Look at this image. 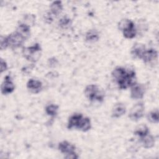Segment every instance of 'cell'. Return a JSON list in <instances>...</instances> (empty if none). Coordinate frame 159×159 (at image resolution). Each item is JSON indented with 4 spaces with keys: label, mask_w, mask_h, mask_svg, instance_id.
<instances>
[{
    "label": "cell",
    "mask_w": 159,
    "mask_h": 159,
    "mask_svg": "<svg viewBox=\"0 0 159 159\" xmlns=\"http://www.w3.org/2000/svg\"><path fill=\"white\" fill-rule=\"evenodd\" d=\"M130 98L133 99H142L145 93V87L143 84L136 83L130 87Z\"/></svg>",
    "instance_id": "8992f818"
},
{
    "label": "cell",
    "mask_w": 159,
    "mask_h": 159,
    "mask_svg": "<svg viewBox=\"0 0 159 159\" xmlns=\"http://www.w3.org/2000/svg\"><path fill=\"white\" fill-rule=\"evenodd\" d=\"M127 70L122 66H117L112 71V77L114 80L115 82L119 81L126 73Z\"/></svg>",
    "instance_id": "e0dca14e"
},
{
    "label": "cell",
    "mask_w": 159,
    "mask_h": 159,
    "mask_svg": "<svg viewBox=\"0 0 159 159\" xmlns=\"http://www.w3.org/2000/svg\"><path fill=\"white\" fill-rule=\"evenodd\" d=\"M126 108L124 104L118 102L114 104L112 109V117L114 118H119L125 114Z\"/></svg>",
    "instance_id": "5bb4252c"
},
{
    "label": "cell",
    "mask_w": 159,
    "mask_h": 159,
    "mask_svg": "<svg viewBox=\"0 0 159 159\" xmlns=\"http://www.w3.org/2000/svg\"><path fill=\"white\" fill-rule=\"evenodd\" d=\"M0 66H1V73H2V72L5 71L6 70H7V65L6 63V62L3 60V59H1V62H0Z\"/></svg>",
    "instance_id": "f546056e"
},
{
    "label": "cell",
    "mask_w": 159,
    "mask_h": 159,
    "mask_svg": "<svg viewBox=\"0 0 159 159\" xmlns=\"http://www.w3.org/2000/svg\"><path fill=\"white\" fill-rule=\"evenodd\" d=\"M145 112V105L142 102L136 103L130 109L129 117L132 121H138L143 117Z\"/></svg>",
    "instance_id": "277c9868"
},
{
    "label": "cell",
    "mask_w": 159,
    "mask_h": 159,
    "mask_svg": "<svg viewBox=\"0 0 159 159\" xmlns=\"http://www.w3.org/2000/svg\"><path fill=\"white\" fill-rule=\"evenodd\" d=\"M64 157L65 158H67V159H77V158H78L79 156L76 153V152H75L65 155V156Z\"/></svg>",
    "instance_id": "4dcf8cb0"
},
{
    "label": "cell",
    "mask_w": 159,
    "mask_h": 159,
    "mask_svg": "<svg viewBox=\"0 0 159 159\" xmlns=\"http://www.w3.org/2000/svg\"><path fill=\"white\" fill-rule=\"evenodd\" d=\"M99 39V33L96 29H90L85 34V40L88 42H96Z\"/></svg>",
    "instance_id": "ac0fdd59"
},
{
    "label": "cell",
    "mask_w": 159,
    "mask_h": 159,
    "mask_svg": "<svg viewBox=\"0 0 159 159\" xmlns=\"http://www.w3.org/2000/svg\"><path fill=\"white\" fill-rule=\"evenodd\" d=\"M72 25V20L70 18L64 16L58 21V26L62 29H69Z\"/></svg>",
    "instance_id": "603a6c76"
},
{
    "label": "cell",
    "mask_w": 159,
    "mask_h": 159,
    "mask_svg": "<svg viewBox=\"0 0 159 159\" xmlns=\"http://www.w3.org/2000/svg\"><path fill=\"white\" fill-rule=\"evenodd\" d=\"M20 22L25 24L30 27L31 25H33L35 22V16L34 14H26L24 15L22 20Z\"/></svg>",
    "instance_id": "7402d4cb"
},
{
    "label": "cell",
    "mask_w": 159,
    "mask_h": 159,
    "mask_svg": "<svg viewBox=\"0 0 159 159\" xmlns=\"http://www.w3.org/2000/svg\"><path fill=\"white\" fill-rule=\"evenodd\" d=\"M137 83L136 73L134 70H127L125 75L116 83L120 89H126Z\"/></svg>",
    "instance_id": "3957f363"
},
{
    "label": "cell",
    "mask_w": 159,
    "mask_h": 159,
    "mask_svg": "<svg viewBox=\"0 0 159 159\" xmlns=\"http://www.w3.org/2000/svg\"><path fill=\"white\" fill-rule=\"evenodd\" d=\"M54 17L55 16L50 12H48L44 15L45 21L48 24H51L53 20V17Z\"/></svg>",
    "instance_id": "83f0119b"
},
{
    "label": "cell",
    "mask_w": 159,
    "mask_h": 159,
    "mask_svg": "<svg viewBox=\"0 0 159 159\" xmlns=\"http://www.w3.org/2000/svg\"><path fill=\"white\" fill-rule=\"evenodd\" d=\"M134 134V135L139 137V138H141L150 134V130L145 124H142L136 127Z\"/></svg>",
    "instance_id": "d6986e66"
},
{
    "label": "cell",
    "mask_w": 159,
    "mask_h": 159,
    "mask_svg": "<svg viewBox=\"0 0 159 159\" xmlns=\"http://www.w3.org/2000/svg\"><path fill=\"white\" fill-rule=\"evenodd\" d=\"M7 39L9 47L12 49L21 47L25 41V40L16 31L7 36Z\"/></svg>",
    "instance_id": "5b68a950"
},
{
    "label": "cell",
    "mask_w": 159,
    "mask_h": 159,
    "mask_svg": "<svg viewBox=\"0 0 159 159\" xmlns=\"http://www.w3.org/2000/svg\"><path fill=\"white\" fill-rule=\"evenodd\" d=\"M16 32L19 34L26 40L30 35V27L20 22L16 30Z\"/></svg>",
    "instance_id": "9a60e30c"
},
{
    "label": "cell",
    "mask_w": 159,
    "mask_h": 159,
    "mask_svg": "<svg viewBox=\"0 0 159 159\" xmlns=\"http://www.w3.org/2000/svg\"><path fill=\"white\" fill-rule=\"evenodd\" d=\"M63 8L62 2L60 1H55L50 5V12L55 17L62 12Z\"/></svg>",
    "instance_id": "2e32d148"
},
{
    "label": "cell",
    "mask_w": 159,
    "mask_h": 159,
    "mask_svg": "<svg viewBox=\"0 0 159 159\" xmlns=\"http://www.w3.org/2000/svg\"><path fill=\"white\" fill-rule=\"evenodd\" d=\"M91 128V122L89 117H83L80 125L79 126L78 130H80L83 132H87L90 130Z\"/></svg>",
    "instance_id": "44dd1931"
},
{
    "label": "cell",
    "mask_w": 159,
    "mask_h": 159,
    "mask_svg": "<svg viewBox=\"0 0 159 159\" xmlns=\"http://www.w3.org/2000/svg\"><path fill=\"white\" fill-rule=\"evenodd\" d=\"M27 88L34 94L40 93L42 89V83L35 79H30L27 83Z\"/></svg>",
    "instance_id": "30bf717a"
},
{
    "label": "cell",
    "mask_w": 159,
    "mask_h": 159,
    "mask_svg": "<svg viewBox=\"0 0 159 159\" xmlns=\"http://www.w3.org/2000/svg\"><path fill=\"white\" fill-rule=\"evenodd\" d=\"M58 148L65 155L75 152L76 150V147L73 144L66 140L60 142L58 145Z\"/></svg>",
    "instance_id": "8fae6325"
},
{
    "label": "cell",
    "mask_w": 159,
    "mask_h": 159,
    "mask_svg": "<svg viewBox=\"0 0 159 159\" xmlns=\"http://www.w3.org/2000/svg\"><path fill=\"white\" fill-rule=\"evenodd\" d=\"M83 118V116L81 113H75L73 115H71L68 121L67 124V128L70 130L73 128L78 129L79 128V126L80 125V123Z\"/></svg>",
    "instance_id": "9c48e42d"
},
{
    "label": "cell",
    "mask_w": 159,
    "mask_h": 159,
    "mask_svg": "<svg viewBox=\"0 0 159 159\" xmlns=\"http://www.w3.org/2000/svg\"><path fill=\"white\" fill-rule=\"evenodd\" d=\"M1 93L4 95L12 93L15 89V86L9 76H6L1 86Z\"/></svg>",
    "instance_id": "ba28073f"
},
{
    "label": "cell",
    "mask_w": 159,
    "mask_h": 159,
    "mask_svg": "<svg viewBox=\"0 0 159 159\" xmlns=\"http://www.w3.org/2000/svg\"><path fill=\"white\" fill-rule=\"evenodd\" d=\"M45 112L48 116L55 117L58 114V106L56 104H49L45 107Z\"/></svg>",
    "instance_id": "d4e9b609"
},
{
    "label": "cell",
    "mask_w": 159,
    "mask_h": 159,
    "mask_svg": "<svg viewBox=\"0 0 159 159\" xmlns=\"http://www.w3.org/2000/svg\"><path fill=\"white\" fill-rule=\"evenodd\" d=\"M146 48L145 45L140 43H136L134 44L131 48L130 53L134 58L141 59L143 53L145 50Z\"/></svg>",
    "instance_id": "7c38bea8"
},
{
    "label": "cell",
    "mask_w": 159,
    "mask_h": 159,
    "mask_svg": "<svg viewBox=\"0 0 159 159\" xmlns=\"http://www.w3.org/2000/svg\"><path fill=\"white\" fill-rule=\"evenodd\" d=\"M135 25V24L132 20L128 19H123L119 22L118 29L120 31L123 32L124 30L128 29L130 27H132Z\"/></svg>",
    "instance_id": "ffe728a7"
},
{
    "label": "cell",
    "mask_w": 159,
    "mask_h": 159,
    "mask_svg": "<svg viewBox=\"0 0 159 159\" xmlns=\"http://www.w3.org/2000/svg\"><path fill=\"white\" fill-rule=\"evenodd\" d=\"M147 120L153 124H157L159 120V113L158 109H155L150 111L147 114Z\"/></svg>",
    "instance_id": "cb8c5ba5"
},
{
    "label": "cell",
    "mask_w": 159,
    "mask_h": 159,
    "mask_svg": "<svg viewBox=\"0 0 159 159\" xmlns=\"http://www.w3.org/2000/svg\"><path fill=\"white\" fill-rule=\"evenodd\" d=\"M85 96L90 101L102 102L104 98V92L96 84H89L84 89Z\"/></svg>",
    "instance_id": "6da1fadb"
},
{
    "label": "cell",
    "mask_w": 159,
    "mask_h": 159,
    "mask_svg": "<svg viewBox=\"0 0 159 159\" xmlns=\"http://www.w3.org/2000/svg\"><path fill=\"white\" fill-rule=\"evenodd\" d=\"M158 58V52L154 48L145 49L142 56L141 60L145 63H150L156 61Z\"/></svg>",
    "instance_id": "52a82bcc"
},
{
    "label": "cell",
    "mask_w": 159,
    "mask_h": 159,
    "mask_svg": "<svg viewBox=\"0 0 159 159\" xmlns=\"http://www.w3.org/2000/svg\"><path fill=\"white\" fill-rule=\"evenodd\" d=\"M123 35L125 38L128 39H132L133 38H134L137 34V31L136 29V26H134L132 27H130L128 29H126L125 30H124L122 32Z\"/></svg>",
    "instance_id": "484cf974"
},
{
    "label": "cell",
    "mask_w": 159,
    "mask_h": 159,
    "mask_svg": "<svg viewBox=\"0 0 159 159\" xmlns=\"http://www.w3.org/2000/svg\"><path fill=\"white\" fill-rule=\"evenodd\" d=\"M58 64V60L55 58L52 57L48 60V65L50 67H55Z\"/></svg>",
    "instance_id": "f1b7e54d"
},
{
    "label": "cell",
    "mask_w": 159,
    "mask_h": 159,
    "mask_svg": "<svg viewBox=\"0 0 159 159\" xmlns=\"http://www.w3.org/2000/svg\"><path fill=\"white\" fill-rule=\"evenodd\" d=\"M9 47V43L7 41V37L1 36L0 39V48L1 50L6 49Z\"/></svg>",
    "instance_id": "4316f807"
},
{
    "label": "cell",
    "mask_w": 159,
    "mask_h": 159,
    "mask_svg": "<svg viewBox=\"0 0 159 159\" xmlns=\"http://www.w3.org/2000/svg\"><path fill=\"white\" fill-rule=\"evenodd\" d=\"M139 142L143 148H151L155 145V139L152 135L148 134L143 137L139 138Z\"/></svg>",
    "instance_id": "4fadbf2b"
},
{
    "label": "cell",
    "mask_w": 159,
    "mask_h": 159,
    "mask_svg": "<svg viewBox=\"0 0 159 159\" xmlns=\"http://www.w3.org/2000/svg\"><path fill=\"white\" fill-rule=\"evenodd\" d=\"M41 51V46L39 43H36L32 46L24 47L22 50V55L28 61L35 62L40 57Z\"/></svg>",
    "instance_id": "7a4b0ae2"
}]
</instances>
